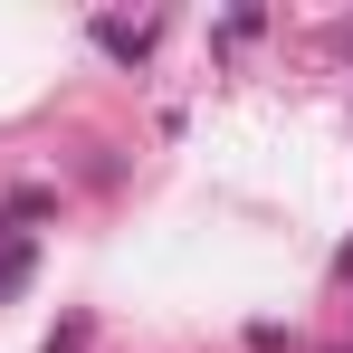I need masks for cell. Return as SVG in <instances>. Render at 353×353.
Masks as SVG:
<instances>
[]
</instances>
